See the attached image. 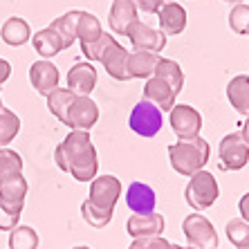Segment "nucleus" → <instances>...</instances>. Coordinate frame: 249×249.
<instances>
[{"instance_id": "obj_22", "label": "nucleus", "mask_w": 249, "mask_h": 249, "mask_svg": "<svg viewBox=\"0 0 249 249\" xmlns=\"http://www.w3.org/2000/svg\"><path fill=\"white\" fill-rule=\"evenodd\" d=\"M0 38L12 47H20L25 45L27 41H32V29H29V23L25 18L12 16L7 18L2 29H0Z\"/></svg>"}, {"instance_id": "obj_33", "label": "nucleus", "mask_w": 249, "mask_h": 249, "mask_svg": "<svg viewBox=\"0 0 249 249\" xmlns=\"http://www.w3.org/2000/svg\"><path fill=\"white\" fill-rule=\"evenodd\" d=\"M81 215H83V220H86L90 227H94V229H104V227L112 220V213L99 211V209H94L88 200L81 204Z\"/></svg>"}, {"instance_id": "obj_25", "label": "nucleus", "mask_w": 249, "mask_h": 249, "mask_svg": "<svg viewBox=\"0 0 249 249\" xmlns=\"http://www.w3.org/2000/svg\"><path fill=\"white\" fill-rule=\"evenodd\" d=\"M153 76L166 81L175 94H180L182 88H184V72H182L180 63H175L173 58H162L160 56V61H157V65H155V74Z\"/></svg>"}, {"instance_id": "obj_15", "label": "nucleus", "mask_w": 249, "mask_h": 249, "mask_svg": "<svg viewBox=\"0 0 249 249\" xmlns=\"http://www.w3.org/2000/svg\"><path fill=\"white\" fill-rule=\"evenodd\" d=\"M97 86V70L94 65L88 63H76L70 68L68 72V90H72L79 97H90V92Z\"/></svg>"}, {"instance_id": "obj_10", "label": "nucleus", "mask_w": 249, "mask_h": 249, "mask_svg": "<svg viewBox=\"0 0 249 249\" xmlns=\"http://www.w3.org/2000/svg\"><path fill=\"white\" fill-rule=\"evenodd\" d=\"M126 36L135 50H146V52L160 54L166 47V34L160 32V29H153L151 25L142 23V20H137L133 27L128 29Z\"/></svg>"}, {"instance_id": "obj_19", "label": "nucleus", "mask_w": 249, "mask_h": 249, "mask_svg": "<svg viewBox=\"0 0 249 249\" xmlns=\"http://www.w3.org/2000/svg\"><path fill=\"white\" fill-rule=\"evenodd\" d=\"M160 61V54L155 52H146V50H133L128 52L126 70L130 79H151L155 74V65Z\"/></svg>"}, {"instance_id": "obj_8", "label": "nucleus", "mask_w": 249, "mask_h": 249, "mask_svg": "<svg viewBox=\"0 0 249 249\" xmlns=\"http://www.w3.org/2000/svg\"><path fill=\"white\" fill-rule=\"evenodd\" d=\"M171 128L173 133L178 135V139H193L200 137V130H202V115L193 108V106L186 104H175L171 108Z\"/></svg>"}, {"instance_id": "obj_43", "label": "nucleus", "mask_w": 249, "mask_h": 249, "mask_svg": "<svg viewBox=\"0 0 249 249\" xmlns=\"http://www.w3.org/2000/svg\"><path fill=\"white\" fill-rule=\"evenodd\" d=\"M2 108H5V106H2V99H0V110H2Z\"/></svg>"}, {"instance_id": "obj_7", "label": "nucleus", "mask_w": 249, "mask_h": 249, "mask_svg": "<svg viewBox=\"0 0 249 249\" xmlns=\"http://www.w3.org/2000/svg\"><path fill=\"white\" fill-rule=\"evenodd\" d=\"M128 124H130V130H133V133L142 135V137H155L164 126V115L155 104L142 99L133 108V112H130Z\"/></svg>"}, {"instance_id": "obj_41", "label": "nucleus", "mask_w": 249, "mask_h": 249, "mask_svg": "<svg viewBox=\"0 0 249 249\" xmlns=\"http://www.w3.org/2000/svg\"><path fill=\"white\" fill-rule=\"evenodd\" d=\"M225 2H231V5H238V2H243V0H225Z\"/></svg>"}, {"instance_id": "obj_18", "label": "nucleus", "mask_w": 249, "mask_h": 249, "mask_svg": "<svg viewBox=\"0 0 249 249\" xmlns=\"http://www.w3.org/2000/svg\"><path fill=\"white\" fill-rule=\"evenodd\" d=\"M175 97H178V94L171 90V86H168L166 81L157 79V76L146 79V83H144V97H142V99H146V101L155 104L162 112H171V108L175 106Z\"/></svg>"}, {"instance_id": "obj_27", "label": "nucleus", "mask_w": 249, "mask_h": 249, "mask_svg": "<svg viewBox=\"0 0 249 249\" xmlns=\"http://www.w3.org/2000/svg\"><path fill=\"white\" fill-rule=\"evenodd\" d=\"M38 233L27 225H18L9 233V249H38Z\"/></svg>"}, {"instance_id": "obj_6", "label": "nucleus", "mask_w": 249, "mask_h": 249, "mask_svg": "<svg viewBox=\"0 0 249 249\" xmlns=\"http://www.w3.org/2000/svg\"><path fill=\"white\" fill-rule=\"evenodd\" d=\"M218 160L222 171H240L249 162V144L243 133H229L222 137L218 146Z\"/></svg>"}, {"instance_id": "obj_37", "label": "nucleus", "mask_w": 249, "mask_h": 249, "mask_svg": "<svg viewBox=\"0 0 249 249\" xmlns=\"http://www.w3.org/2000/svg\"><path fill=\"white\" fill-rule=\"evenodd\" d=\"M137 12H144V14H157L162 9V5L166 0H133Z\"/></svg>"}, {"instance_id": "obj_30", "label": "nucleus", "mask_w": 249, "mask_h": 249, "mask_svg": "<svg viewBox=\"0 0 249 249\" xmlns=\"http://www.w3.org/2000/svg\"><path fill=\"white\" fill-rule=\"evenodd\" d=\"M14 173H23V157L7 146H0V180Z\"/></svg>"}, {"instance_id": "obj_13", "label": "nucleus", "mask_w": 249, "mask_h": 249, "mask_svg": "<svg viewBox=\"0 0 249 249\" xmlns=\"http://www.w3.org/2000/svg\"><path fill=\"white\" fill-rule=\"evenodd\" d=\"M126 61H128V52L126 47L119 45L117 38H112L106 47V52L101 54V61L99 63H104L106 72L115 79V81H130V76H128V70H126Z\"/></svg>"}, {"instance_id": "obj_38", "label": "nucleus", "mask_w": 249, "mask_h": 249, "mask_svg": "<svg viewBox=\"0 0 249 249\" xmlns=\"http://www.w3.org/2000/svg\"><path fill=\"white\" fill-rule=\"evenodd\" d=\"M238 209H240V215H243V220L249 222V191L240 197V202H238Z\"/></svg>"}, {"instance_id": "obj_42", "label": "nucleus", "mask_w": 249, "mask_h": 249, "mask_svg": "<svg viewBox=\"0 0 249 249\" xmlns=\"http://www.w3.org/2000/svg\"><path fill=\"white\" fill-rule=\"evenodd\" d=\"M72 249H90V247H83V245H81V247H72Z\"/></svg>"}, {"instance_id": "obj_14", "label": "nucleus", "mask_w": 249, "mask_h": 249, "mask_svg": "<svg viewBox=\"0 0 249 249\" xmlns=\"http://www.w3.org/2000/svg\"><path fill=\"white\" fill-rule=\"evenodd\" d=\"M29 83L38 94L47 97L54 88H58V70L54 63H50L47 58L43 61H36L32 68H29Z\"/></svg>"}, {"instance_id": "obj_2", "label": "nucleus", "mask_w": 249, "mask_h": 249, "mask_svg": "<svg viewBox=\"0 0 249 249\" xmlns=\"http://www.w3.org/2000/svg\"><path fill=\"white\" fill-rule=\"evenodd\" d=\"M211 157V146L207 139L193 137V139H180L178 144L168 146V160L175 173L191 178L193 173L202 171L204 164Z\"/></svg>"}, {"instance_id": "obj_12", "label": "nucleus", "mask_w": 249, "mask_h": 249, "mask_svg": "<svg viewBox=\"0 0 249 249\" xmlns=\"http://www.w3.org/2000/svg\"><path fill=\"white\" fill-rule=\"evenodd\" d=\"M139 20V12L133 0H112L110 14H108V25L115 34L126 36L128 29Z\"/></svg>"}, {"instance_id": "obj_17", "label": "nucleus", "mask_w": 249, "mask_h": 249, "mask_svg": "<svg viewBox=\"0 0 249 249\" xmlns=\"http://www.w3.org/2000/svg\"><path fill=\"white\" fill-rule=\"evenodd\" d=\"M126 204L133 213H153L157 204V196L148 184L133 182L126 191Z\"/></svg>"}, {"instance_id": "obj_20", "label": "nucleus", "mask_w": 249, "mask_h": 249, "mask_svg": "<svg viewBox=\"0 0 249 249\" xmlns=\"http://www.w3.org/2000/svg\"><path fill=\"white\" fill-rule=\"evenodd\" d=\"M27 196V180L23 173H14L0 180V202L9 207H23Z\"/></svg>"}, {"instance_id": "obj_16", "label": "nucleus", "mask_w": 249, "mask_h": 249, "mask_svg": "<svg viewBox=\"0 0 249 249\" xmlns=\"http://www.w3.org/2000/svg\"><path fill=\"white\" fill-rule=\"evenodd\" d=\"M160 32L166 36H180L186 29V9L180 2H164L162 9L157 12Z\"/></svg>"}, {"instance_id": "obj_1", "label": "nucleus", "mask_w": 249, "mask_h": 249, "mask_svg": "<svg viewBox=\"0 0 249 249\" xmlns=\"http://www.w3.org/2000/svg\"><path fill=\"white\" fill-rule=\"evenodd\" d=\"M56 166L79 182H92L99 171L97 148L88 130H72L54 151Z\"/></svg>"}, {"instance_id": "obj_28", "label": "nucleus", "mask_w": 249, "mask_h": 249, "mask_svg": "<svg viewBox=\"0 0 249 249\" xmlns=\"http://www.w3.org/2000/svg\"><path fill=\"white\" fill-rule=\"evenodd\" d=\"M101 34H104V27H101V23H99V18L90 12H81V18H79V32H76L81 45L97 41Z\"/></svg>"}, {"instance_id": "obj_45", "label": "nucleus", "mask_w": 249, "mask_h": 249, "mask_svg": "<svg viewBox=\"0 0 249 249\" xmlns=\"http://www.w3.org/2000/svg\"><path fill=\"white\" fill-rule=\"evenodd\" d=\"M128 249H135V247H133V245H130V247H128Z\"/></svg>"}, {"instance_id": "obj_32", "label": "nucleus", "mask_w": 249, "mask_h": 249, "mask_svg": "<svg viewBox=\"0 0 249 249\" xmlns=\"http://www.w3.org/2000/svg\"><path fill=\"white\" fill-rule=\"evenodd\" d=\"M229 27H231L233 34L249 36V5L238 2V5L231 7V12H229Z\"/></svg>"}, {"instance_id": "obj_40", "label": "nucleus", "mask_w": 249, "mask_h": 249, "mask_svg": "<svg viewBox=\"0 0 249 249\" xmlns=\"http://www.w3.org/2000/svg\"><path fill=\"white\" fill-rule=\"evenodd\" d=\"M240 133H243L245 142H247V144H249V115H247V119H245V124H243V130H240Z\"/></svg>"}, {"instance_id": "obj_11", "label": "nucleus", "mask_w": 249, "mask_h": 249, "mask_svg": "<svg viewBox=\"0 0 249 249\" xmlns=\"http://www.w3.org/2000/svg\"><path fill=\"white\" fill-rule=\"evenodd\" d=\"M164 215L153 211V213H133L126 220V231L128 236L137 240V238H157L164 233Z\"/></svg>"}, {"instance_id": "obj_5", "label": "nucleus", "mask_w": 249, "mask_h": 249, "mask_svg": "<svg viewBox=\"0 0 249 249\" xmlns=\"http://www.w3.org/2000/svg\"><path fill=\"white\" fill-rule=\"evenodd\" d=\"M122 197V182L115 175H99L90 182V196L88 202L99 211L106 213H115V204Z\"/></svg>"}, {"instance_id": "obj_26", "label": "nucleus", "mask_w": 249, "mask_h": 249, "mask_svg": "<svg viewBox=\"0 0 249 249\" xmlns=\"http://www.w3.org/2000/svg\"><path fill=\"white\" fill-rule=\"evenodd\" d=\"M76 97H79V94H74L72 90H68V88H54L52 92L47 94V108H50V112L56 117L58 122L63 124L70 106H72V101H74Z\"/></svg>"}, {"instance_id": "obj_3", "label": "nucleus", "mask_w": 249, "mask_h": 249, "mask_svg": "<svg viewBox=\"0 0 249 249\" xmlns=\"http://www.w3.org/2000/svg\"><path fill=\"white\" fill-rule=\"evenodd\" d=\"M184 197L189 207H193L196 211H204V209L213 207L215 200L220 197V186H218V180L213 178V173H209L204 168L193 173L184 189Z\"/></svg>"}, {"instance_id": "obj_44", "label": "nucleus", "mask_w": 249, "mask_h": 249, "mask_svg": "<svg viewBox=\"0 0 249 249\" xmlns=\"http://www.w3.org/2000/svg\"><path fill=\"white\" fill-rule=\"evenodd\" d=\"M238 249H249V245H245V247H238Z\"/></svg>"}, {"instance_id": "obj_23", "label": "nucleus", "mask_w": 249, "mask_h": 249, "mask_svg": "<svg viewBox=\"0 0 249 249\" xmlns=\"http://www.w3.org/2000/svg\"><path fill=\"white\" fill-rule=\"evenodd\" d=\"M79 18H81V9H74V12H68L63 16L54 18V23L50 27L61 36V41H63V47L70 50V47L74 45V41L79 38L76 32H79Z\"/></svg>"}, {"instance_id": "obj_29", "label": "nucleus", "mask_w": 249, "mask_h": 249, "mask_svg": "<svg viewBox=\"0 0 249 249\" xmlns=\"http://www.w3.org/2000/svg\"><path fill=\"white\" fill-rule=\"evenodd\" d=\"M18 133H20V119H18V115L2 108L0 110V146L12 144Z\"/></svg>"}, {"instance_id": "obj_24", "label": "nucleus", "mask_w": 249, "mask_h": 249, "mask_svg": "<svg viewBox=\"0 0 249 249\" xmlns=\"http://www.w3.org/2000/svg\"><path fill=\"white\" fill-rule=\"evenodd\" d=\"M32 45H34V50L41 54L43 58H52V56H56L58 52L65 50L61 36H58L52 27H45V29H41V32H36V34L32 36Z\"/></svg>"}, {"instance_id": "obj_35", "label": "nucleus", "mask_w": 249, "mask_h": 249, "mask_svg": "<svg viewBox=\"0 0 249 249\" xmlns=\"http://www.w3.org/2000/svg\"><path fill=\"white\" fill-rule=\"evenodd\" d=\"M20 211L23 207H9V204L0 202V231H12L14 227H18Z\"/></svg>"}, {"instance_id": "obj_39", "label": "nucleus", "mask_w": 249, "mask_h": 249, "mask_svg": "<svg viewBox=\"0 0 249 249\" xmlns=\"http://www.w3.org/2000/svg\"><path fill=\"white\" fill-rule=\"evenodd\" d=\"M9 74H12V65H9V61L0 58V86L9 79Z\"/></svg>"}, {"instance_id": "obj_4", "label": "nucleus", "mask_w": 249, "mask_h": 249, "mask_svg": "<svg viewBox=\"0 0 249 249\" xmlns=\"http://www.w3.org/2000/svg\"><path fill=\"white\" fill-rule=\"evenodd\" d=\"M182 231L189 240V247L218 249V233H215V227L211 225L207 215H200L197 211L186 215L184 222H182Z\"/></svg>"}, {"instance_id": "obj_36", "label": "nucleus", "mask_w": 249, "mask_h": 249, "mask_svg": "<svg viewBox=\"0 0 249 249\" xmlns=\"http://www.w3.org/2000/svg\"><path fill=\"white\" fill-rule=\"evenodd\" d=\"M133 247L135 249H186V247H180V245L168 243L166 238H162V236H157V238H137V240H133Z\"/></svg>"}, {"instance_id": "obj_21", "label": "nucleus", "mask_w": 249, "mask_h": 249, "mask_svg": "<svg viewBox=\"0 0 249 249\" xmlns=\"http://www.w3.org/2000/svg\"><path fill=\"white\" fill-rule=\"evenodd\" d=\"M227 99L236 112L249 115V74H238L227 83Z\"/></svg>"}, {"instance_id": "obj_9", "label": "nucleus", "mask_w": 249, "mask_h": 249, "mask_svg": "<svg viewBox=\"0 0 249 249\" xmlns=\"http://www.w3.org/2000/svg\"><path fill=\"white\" fill-rule=\"evenodd\" d=\"M99 122V106L90 97H76L65 115V126L72 130H90Z\"/></svg>"}, {"instance_id": "obj_31", "label": "nucleus", "mask_w": 249, "mask_h": 249, "mask_svg": "<svg viewBox=\"0 0 249 249\" xmlns=\"http://www.w3.org/2000/svg\"><path fill=\"white\" fill-rule=\"evenodd\" d=\"M227 238L233 247H245L249 245V222L243 220V218H233V220L227 222V229H225Z\"/></svg>"}, {"instance_id": "obj_46", "label": "nucleus", "mask_w": 249, "mask_h": 249, "mask_svg": "<svg viewBox=\"0 0 249 249\" xmlns=\"http://www.w3.org/2000/svg\"><path fill=\"white\" fill-rule=\"evenodd\" d=\"M186 249H196V247H186Z\"/></svg>"}, {"instance_id": "obj_34", "label": "nucleus", "mask_w": 249, "mask_h": 249, "mask_svg": "<svg viewBox=\"0 0 249 249\" xmlns=\"http://www.w3.org/2000/svg\"><path fill=\"white\" fill-rule=\"evenodd\" d=\"M115 36H110L108 32H104V34L99 36L97 41H92V43H86V45H81V52H83V56L92 63V61H101V54L106 52V47H108V43L112 41Z\"/></svg>"}]
</instances>
